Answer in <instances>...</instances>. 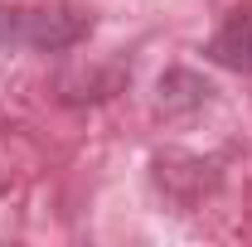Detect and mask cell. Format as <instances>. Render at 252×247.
<instances>
[{
    "label": "cell",
    "instance_id": "6da1fadb",
    "mask_svg": "<svg viewBox=\"0 0 252 247\" xmlns=\"http://www.w3.org/2000/svg\"><path fill=\"white\" fill-rule=\"evenodd\" d=\"M209 59L223 63V68H233V73H252V15H238V20H228L214 34Z\"/></svg>",
    "mask_w": 252,
    "mask_h": 247
}]
</instances>
